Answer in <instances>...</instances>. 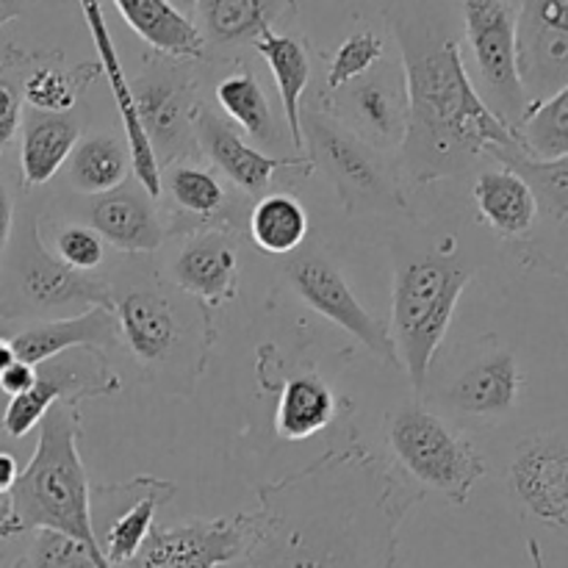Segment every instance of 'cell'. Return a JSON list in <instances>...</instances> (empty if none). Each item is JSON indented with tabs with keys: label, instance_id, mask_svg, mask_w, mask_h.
Instances as JSON below:
<instances>
[{
	"label": "cell",
	"instance_id": "6da1fadb",
	"mask_svg": "<svg viewBox=\"0 0 568 568\" xmlns=\"http://www.w3.org/2000/svg\"><path fill=\"white\" fill-rule=\"evenodd\" d=\"M255 494L236 568H397L399 530L425 499L358 436Z\"/></svg>",
	"mask_w": 568,
	"mask_h": 568
},
{
	"label": "cell",
	"instance_id": "7a4b0ae2",
	"mask_svg": "<svg viewBox=\"0 0 568 568\" xmlns=\"http://www.w3.org/2000/svg\"><path fill=\"white\" fill-rule=\"evenodd\" d=\"M392 26L408 94V131L397 155L403 183L453 181L516 144V133L477 92L453 33L414 11H397Z\"/></svg>",
	"mask_w": 568,
	"mask_h": 568
},
{
	"label": "cell",
	"instance_id": "3957f363",
	"mask_svg": "<svg viewBox=\"0 0 568 568\" xmlns=\"http://www.w3.org/2000/svg\"><path fill=\"white\" fill-rule=\"evenodd\" d=\"M81 410L59 403L39 422V442L14 486L0 497V538L55 530L75 538L92 552L98 568H111L92 519V488L83 469Z\"/></svg>",
	"mask_w": 568,
	"mask_h": 568
},
{
	"label": "cell",
	"instance_id": "277c9868",
	"mask_svg": "<svg viewBox=\"0 0 568 568\" xmlns=\"http://www.w3.org/2000/svg\"><path fill=\"white\" fill-rule=\"evenodd\" d=\"M475 277V270L449 250L419 255H397L392 283V338L397 364L416 392H425L438 347L453 325L460 294Z\"/></svg>",
	"mask_w": 568,
	"mask_h": 568
},
{
	"label": "cell",
	"instance_id": "5b68a950",
	"mask_svg": "<svg viewBox=\"0 0 568 568\" xmlns=\"http://www.w3.org/2000/svg\"><path fill=\"white\" fill-rule=\"evenodd\" d=\"M383 430L394 466L414 480L416 491L425 497L438 494L447 503L466 505L471 488L486 477V458L477 453L466 433L419 399L388 410Z\"/></svg>",
	"mask_w": 568,
	"mask_h": 568
},
{
	"label": "cell",
	"instance_id": "8992f818",
	"mask_svg": "<svg viewBox=\"0 0 568 568\" xmlns=\"http://www.w3.org/2000/svg\"><path fill=\"white\" fill-rule=\"evenodd\" d=\"M6 303L0 314H53L70 305L114 311V286L89 272H78L44 247L37 211L14 222L6 250ZM3 316V320H6Z\"/></svg>",
	"mask_w": 568,
	"mask_h": 568
},
{
	"label": "cell",
	"instance_id": "52a82bcc",
	"mask_svg": "<svg viewBox=\"0 0 568 568\" xmlns=\"http://www.w3.org/2000/svg\"><path fill=\"white\" fill-rule=\"evenodd\" d=\"M303 139L314 170H322L347 214H383L408 205L399 166L325 111H303Z\"/></svg>",
	"mask_w": 568,
	"mask_h": 568
},
{
	"label": "cell",
	"instance_id": "ba28073f",
	"mask_svg": "<svg viewBox=\"0 0 568 568\" xmlns=\"http://www.w3.org/2000/svg\"><path fill=\"white\" fill-rule=\"evenodd\" d=\"M194 311L183 308L166 288L161 286H133L125 292H114V320L120 338L128 353L150 377L172 383L186 377L194 383L200 377L197 366L209 361L211 342H197L192 336V325L186 316ZM216 338V336H200Z\"/></svg>",
	"mask_w": 568,
	"mask_h": 568
},
{
	"label": "cell",
	"instance_id": "9c48e42d",
	"mask_svg": "<svg viewBox=\"0 0 568 568\" xmlns=\"http://www.w3.org/2000/svg\"><path fill=\"white\" fill-rule=\"evenodd\" d=\"M466 42L480 75V98L516 133L530 100L516 61V22L519 9L510 0H460Z\"/></svg>",
	"mask_w": 568,
	"mask_h": 568
},
{
	"label": "cell",
	"instance_id": "30bf717a",
	"mask_svg": "<svg viewBox=\"0 0 568 568\" xmlns=\"http://www.w3.org/2000/svg\"><path fill=\"white\" fill-rule=\"evenodd\" d=\"M194 78L183 70V61L155 59L131 81L136 116L148 133L159 166L192 161L200 153L194 142Z\"/></svg>",
	"mask_w": 568,
	"mask_h": 568
},
{
	"label": "cell",
	"instance_id": "8fae6325",
	"mask_svg": "<svg viewBox=\"0 0 568 568\" xmlns=\"http://www.w3.org/2000/svg\"><path fill=\"white\" fill-rule=\"evenodd\" d=\"M283 272H286L288 288L314 314H320L322 320L333 322L344 333L358 338L383 364H397V349H394V338L388 325L364 308V303L355 297L349 283L344 281L342 270L322 250L300 247L297 253L288 255L286 270Z\"/></svg>",
	"mask_w": 568,
	"mask_h": 568
},
{
	"label": "cell",
	"instance_id": "7c38bea8",
	"mask_svg": "<svg viewBox=\"0 0 568 568\" xmlns=\"http://www.w3.org/2000/svg\"><path fill=\"white\" fill-rule=\"evenodd\" d=\"M81 349H70L37 366V381L20 397H11L3 410V430L11 438H26L39 427L53 405H81L83 399L109 397L120 388V377L109 372L105 355L89 353L81 358Z\"/></svg>",
	"mask_w": 568,
	"mask_h": 568
},
{
	"label": "cell",
	"instance_id": "4fadbf2b",
	"mask_svg": "<svg viewBox=\"0 0 568 568\" xmlns=\"http://www.w3.org/2000/svg\"><path fill=\"white\" fill-rule=\"evenodd\" d=\"M508 170L519 172L536 194L538 216L530 236L516 247L527 266H541L552 275H568V155L555 161L530 159L519 142L491 155Z\"/></svg>",
	"mask_w": 568,
	"mask_h": 568
},
{
	"label": "cell",
	"instance_id": "5bb4252c",
	"mask_svg": "<svg viewBox=\"0 0 568 568\" xmlns=\"http://www.w3.org/2000/svg\"><path fill=\"white\" fill-rule=\"evenodd\" d=\"M320 111L342 122L383 155H399L408 131V94L403 75L372 70L358 81L320 94Z\"/></svg>",
	"mask_w": 568,
	"mask_h": 568
},
{
	"label": "cell",
	"instance_id": "9a60e30c",
	"mask_svg": "<svg viewBox=\"0 0 568 568\" xmlns=\"http://www.w3.org/2000/svg\"><path fill=\"white\" fill-rule=\"evenodd\" d=\"M250 536V514L189 519L150 530L136 558L116 568H227L239 566Z\"/></svg>",
	"mask_w": 568,
	"mask_h": 568
},
{
	"label": "cell",
	"instance_id": "2e32d148",
	"mask_svg": "<svg viewBox=\"0 0 568 568\" xmlns=\"http://www.w3.org/2000/svg\"><path fill=\"white\" fill-rule=\"evenodd\" d=\"M516 61L527 100L541 103L568 83V0H525L516 22Z\"/></svg>",
	"mask_w": 568,
	"mask_h": 568
},
{
	"label": "cell",
	"instance_id": "e0dca14e",
	"mask_svg": "<svg viewBox=\"0 0 568 568\" xmlns=\"http://www.w3.org/2000/svg\"><path fill=\"white\" fill-rule=\"evenodd\" d=\"M194 142L197 150L233 183L242 189L250 197L261 200L270 194L272 183L281 172L300 170L303 175H311L314 166L305 155H294V159H272L264 150L250 144L242 136L236 125L227 120L225 114H216L211 105L200 103L194 111Z\"/></svg>",
	"mask_w": 568,
	"mask_h": 568
},
{
	"label": "cell",
	"instance_id": "ac0fdd59",
	"mask_svg": "<svg viewBox=\"0 0 568 568\" xmlns=\"http://www.w3.org/2000/svg\"><path fill=\"white\" fill-rule=\"evenodd\" d=\"M78 3H81L83 20H87L94 50H98L100 72H103L105 81H109L116 111H120L122 116V128H125V139H128L125 144H128V153H131L133 178H136V183L150 194V197L159 200L161 194H164V186H161V166L153 153V144H150L148 133H144L142 122H139L136 116V105H133V94H131V78H128L125 70H122L120 53H116L114 39H111L103 6H100V0H78Z\"/></svg>",
	"mask_w": 568,
	"mask_h": 568
},
{
	"label": "cell",
	"instance_id": "d6986e66",
	"mask_svg": "<svg viewBox=\"0 0 568 568\" xmlns=\"http://www.w3.org/2000/svg\"><path fill=\"white\" fill-rule=\"evenodd\" d=\"M510 491L549 527H568V447L558 438L525 442L510 464Z\"/></svg>",
	"mask_w": 568,
	"mask_h": 568
},
{
	"label": "cell",
	"instance_id": "ffe728a7",
	"mask_svg": "<svg viewBox=\"0 0 568 568\" xmlns=\"http://www.w3.org/2000/svg\"><path fill=\"white\" fill-rule=\"evenodd\" d=\"M170 281L178 292L205 308H222L239 294V258L227 231H194L170 264Z\"/></svg>",
	"mask_w": 568,
	"mask_h": 568
},
{
	"label": "cell",
	"instance_id": "44dd1931",
	"mask_svg": "<svg viewBox=\"0 0 568 568\" xmlns=\"http://www.w3.org/2000/svg\"><path fill=\"white\" fill-rule=\"evenodd\" d=\"M89 227L109 247L128 255L155 253L166 239L155 200L139 183H122L111 192L98 194L89 205Z\"/></svg>",
	"mask_w": 568,
	"mask_h": 568
},
{
	"label": "cell",
	"instance_id": "7402d4cb",
	"mask_svg": "<svg viewBox=\"0 0 568 568\" xmlns=\"http://www.w3.org/2000/svg\"><path fill=\"white\" fill-rule=\"evenodd\" d=\"M120 338L116 331L114 311L109 308H87L83 314L64 316V320H39L33 325L22 327L9 338L17 361L39 366L44 361L55 358L70 349H89V353L103 355Z\"/></svg>",
	"mask_w": 568,
	"mask_h": 568
},
{
	"label": "cell",
	"instance_id": "603a6c76",
	"mask_svg": "<svg viewBox=\"0 0 568 568\" xmlns=\"http://www.w3.org/2000/svg\"><path fill=\"white\" fill-rule=\"evenodd\" d=\"M519 361L508 349H497L491 355H483L471 366L455 377L447 388L449 408L460 416L471 419H503L516 408L521 394Z\"/></svg>",
	"mask_w": 568,
	"mask_h": 568
},
{
	"label": "cell",
	"instance_id": "cb8c5ba5",
	"mask_svg": "<svg viewBox=\"0 0 568 568\" xmlns=\"http://www.w3.org/2000/svg\"><path fill=\"white\" fill-rule=\"evenodd\" d=\"M297 6L294 0H197V31L209 48L236 50L250 44L264 31H277V26L292 20Z\"/></svg>",
	"mask_w": 568,
	"mask_h": 568
},
{
	"label": "cell",
	"instance_id": "d4e9b609",
	"mask_svg": "<svg viewBox=\"0 0 568 568\" xmlns=\"http://www.w3.org/2000/svg\"><path fill=\"white\" fill-rule=\"evenodd\" d=\"M175 491L178 488L172 483L159 480V477H133L125 486H116L122 505L111 516L105 538H100V547L111 568L136 558L155 527V514L170 499H175Z\"/></svg>",
	"mask_w": 568,
	"mask_h": 568
},
{
	"label": "cell",
	"instance_id": "484cf974",
	"mask_svg": "<svg viewBox=\"0 0 568 568\" xmlns=\"http://www.w3.org/2000/svg\"><path fill=\"white\" fill-rule=\"evenodd\" d=\"M81 139V122L72 114L28 109L20 122V178L22 189L44 186L70 161Z\"/></svg>",
	"mask_w": 568,
	"mask_h": 568
},
{
	"label": "cell",
	"instance_id": "4316f807",
	"mask_svg": "<svg viewBox=\"0 0 568 568\" xmlns=\"http://www.w3.org/2000/svg\"><path fill=\"white\" fill-rule=\"evenodd\" d=\"M253 50L266 61V67L272 70V78H275L294 153L305 155L303 98L311 81L308 44L286 31H264L253 42Z\"/></svg>",
	"mask_w": 568,
	"mask_h": 568
},
{
	"label": "cell",
	"instance_id": "83f0119b",
	"mask_svg": "<svg viewBox=\"0 0 568 568\" xmlns=\"http://www.w3.org/2000/svg\"><path fill=\"white\" fill-rule=\"evenodd\" d=\"M114 6L131 31L161 59H205V42L194 20L166 0H114Z\"/></svg>",
	"mask_w": 568,
	"mask_h": 568
},
{
	"label": "cell",
	"instance_id": "f1b7e54d",
	"mask_svg": "<svg viewBox=\"0 0 568 568\" xmlns=\"http://www.w3.org/2000/svg\"><path fill=\"white\" fill-rule=\"evenodd\" d=\"M471 194H475L483 222L505 242L521 244L536 227V194L519 172L508 166L480 172Z\"/></svg>",
	"mask_w": 568,
	"mask_h": 568
},
{
	"label": "cell",
	"instance_id": "f546056e",
	"mask_svg": "<svg viewBox=\"0 0 568 568\" xmlns=\"http://www.w3.org/2000/svg\"><path fill=\"white\" fill-rule=\"evenodd\" d=\"M161 186H166L175 203V220L194 225L192 231H227V192L211 170L178 161L161 166Z\"/></svg>",
	"mask_w": 568,
	"mask_h": 568
},
{
	"label": "cell",
	"instance_id": "4dcf8cb0",
	"mask_svg": "<svg viewBox=\"0 0 568 568\" xmlns=\"http://www.w3.org/2000/svg\"><path fill=\"white\" fill-rule=\"evenodd\" d=\"M98 72L100 64L67 67L59 53L22 50V100L28 109L70 114Z\"/></svg>",
	"mask_w": 568,
	"mask_h": 568
},
{
	"label": "cell",
	"instance_id": "1f68e13d",
	"mask_svg": "<svg viewBox=\"0 0 568 568\" xmlns=\"http://www.w3.org/2000/svg\"><path fill=\"white\" fill-rule=\"evenodd\" d=\"M338 397L316 372H297L277 394L275 430L283 442H305L336 419Z\"/></svg>",
	"mask_w": 568,
	"mask_h": 568
},
{
	"label": "cell",
	"instance_id": "d6a6232c",
	"mask_svg": "<svg viewBox=\"0 0 568 568\" xmlns=\"http://www.w3.org/2000/svg\"><path fill=\"white\" fill-rule=\"evenodd\" d=\"M222 114L255 144V148H275L281 139V125L272 111L264 87L250 67H236L220 78L214 89Z\"/></svg>",
	"mask_w": 568,
	"mask_h": 568
},
{
	"label": "cell",
	"instance_id": "836d02e7",
	"mask_svg": "<svg viewBox=\"0 0 568 568\" xmlns=\"http://www.w3.org/2000/svg\"><path fill=\"white\" fill-rule=\"evenodd\" d=\"M308 211L294 194L270 192L250 211L247 231L255 247L266 255H292L308 239Z\"/></svg>",
	"mask_w": 568,
	"mask_h": 568
},
{
	"label": "cell",
	"instance_id": "e575fe53",
	"mask_svg": "<svg viewBox=\"0 0 568 568\" xmlns=\"http://www.w3.org/2000/svg\"><path fill=\"white\" fill-rule=\"evenodd\" d=\"M67 164H70L72 189L81 194H94V197L122 186L133 172L128 144L111 133H92L87 139H78Z\"/></svg>",
	"mask_w": 568,
	"mask_h": 568
},
{
	"label": "cell",
	"instance_id": "d590c367",
	"mask_svg": "<svg viewBox=\"0 0 568 568\" xmlns=\"http://www.w3.org/2000/svg\"><path fill=\"white\" fill-rule=\"evenodd\" d=\"M516 142L530 159L555 161L568 155V83L552 98L532 103L516 128Z\"/></svg>",
	"mask_w": 568,
	"mask_h": 568
},
{
	"label": "cell",
	"instance_id": "8d00e7d4",
	"mask_svg": "<svg viewBox=\"0 0 568 568\" xmlns=\"http://www.w3.org/2000/svg\"><path fill=\"white\" fill-rule=\"evenodd\" d=\"M386 55V42L375 31H355L338 44L336 53L331 55V64L325 72V89L322 92H336L347 83L358 81L366 72L375 70Z\"/></svg>",
	"mask_w": 568,
	"mask_h": 568
},
{
	"label": "cell",
	"instance_id": "74e56055",
	"mask_svg": "<svg viewBox=\"0 0 568 568\" xmlns=\"http://www.w3.org/2000/svg\"><path fill=\"white\" fill-rule=\"evenodd\" d=\"M22 564L28 568H98L92 552L81 541L55 530L33 532Z\"/></svg>",
	"mask_w": 568,
	"mask_h": 568
},
{
	"label": "cell",
	"instance_id": "f35d334b",
	"mask_svg": "<svg viewBox=\"0 0 568 568\" xmlns=\"http://www.w3.org/2000/svg\"><path fill=\"white\" fill-rule=\"evenodd\" d=\"M22 111V50L9 48L0 55V155L20 131Z\"/></svg>",
	"mask_w": 568,
	"mask_h": 568
},
{
	"label": "cell",
	"instance_id": "ab89813d",
	"mask_svg": "<svg viewBox=\"0 0 568 568\" xmlns=\"http://www.w3.org/2000/svg\"><path fill=\"white\" fill-rule=\"evenodd\" d=\"M53 255L78 272L100 270L105 261V242L87 225H64L55 233Z\"/></svg>",
	"mask_w": 568,
	"mask_h": 568
},
{
	"label": "cell",
	"instance_id": "60d3db41",
	"mask_svg": "<svg viewBox=\"0 0 568 568\" xmlns=\"http://www.w3.org/2000/svg\"><path fill=\"white\" fill-rule=\"evenodd\" d=\"M33 381H37V366L14 361V364L0 375V392L9 394V397H20V394H26L28 388L33 386Z\"/></svg>",
	"mask_w": 568,
	"mask_h": 568
},
{
	"label": "cell",
	"instance_id": "b9f144b4",
	"mask_svg": "<svg viewBox=\"0 0 568 568\" xmlns=\"http://www.w3.org/2000/svg\"><path fill=\"white\" fill-rule=\"evenodd\" d=\"M14 200H11L9 186H6L3 175H0V264L6 258V250L11 244V233H14Z\"/></svg>",
	"mask_w": 568,
	"mask_h": 568
},
{
	"label": "cell",
	"instance_id": "7bdbcfd3",
	"mask_svg": "<svg viewBox=\"0 0 568 568\" xmlns=\"http://www.w3.org/2000/svg\"><path fill=\"white\" fill-rule=\"evenodd\" d=\"M17 475H20V469H17L14 455L0 453V497H6V494H9V488L14 486Z\"/></svg>",
	"mask_w": 568,
	"mask_h": 568
},
{
	"label": "cell",
	"instance_id": "ee69618b",
	"mask_svg": "<svg viewBox=\"0 0 568 568\" xmlns=\"http://www.w3.org/2000/svg\"><path fill=\"white\" fill-rule=\"evenodd\" d=\"M28 9V0H0V28L20 20Z\"/></svg>",
	"mask_w": 568,
	"mask_h": 568
},
{
	"label": "cell",
	"instance_id": "f6af8a7d",
	"mask_svg": "<svg viewBox=\"0 0 568 568\" xmlns=\"http://www.w3.org/2000/svg\"><path fill=\"white\" fill-rule=\"evenodd\" d=\"M14 361H17V355H14V349H11L9 338H0V375H3V372L9 369Z\"/></svg>",
	"mask_w": 568,
	"mask_h": 568
},
{
	"label": "cell",
	"instance_id": "bcb514c9",
	"mask_svg": "<svg viewBox=\"0 0 568 568\" xmlns=\"http://www.w3.org/2000/svg\"><path fill=\"white\" fill-rule=\"evenodd\" d=\"M527 555H530V564H532V568H547V564H544L541 544H538L536 538H530V541H527Z\"/></svg>",
	"mask_w": 568,
	"mask_h": 568
},
{
	"label": "cell",
	"instance_id": "7dc6e473",
	"mask_svg": "<svg viewBox=\"0 0 568 568\" xmlns=\"http://www.w3.org/2000/svg\"><path fill=\"white\" fill-rule=\"evenodd\" d=\"M166 3H172L178 11H181V14H186V17H192L194 9H197V0H166Z\"/></svg>",
	"mask_w": 568,
	"mask_h": 568
},
{
	"label": "cell",
	"instance_id": "c3c4849f",
	"mask_svg": "<svg viewBox=\"0 0 568 568\" xmlns=\"http://www.w3.org/2000/svg\"><path fill=\"white\" fill-rule=\"evenodd\" d=\"M11 568H28L26 564H22V560H17V564L14 566H11Z\"/></svg>",
	"mask_w": 568,
	"mask_h": 568
}]
</instances>
